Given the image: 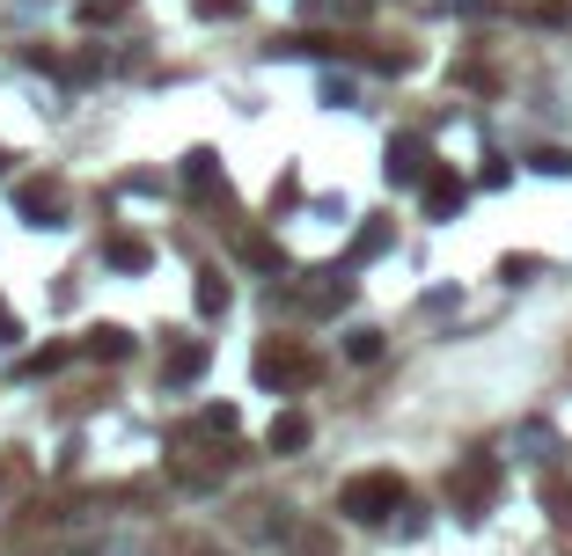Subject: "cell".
<instances>
[{
	"mask_svg": "<svg viewBox=\"0 0 572 556\" xmlns=\"http://www.w3.org/2000/svg\"><path fill=\"white\" fill-rule=\"evenodd\" d=\"M397 506H404V476H352V484L338 490V512H346V520H360V528L389 520Z\"/></svg>",
	"mask_w": 572,
	"mask_h": 556,
	"instance_id": "obj_1",
	"label": "cell"
},
{
	"mask_svg": "<svg viewBox=\"0 0 572 556\" xmlns=\"http://www.w3.org/2000/svg\"><path fill=\"white\" fill-rule=\"evenodd\" d=\"M257 381L265 388H301V381H316V352L294 338H272L265 352H257Z\"/></svg>",
	"mask_w": 572,
	"mask_h": 556,
	"instance_id": "obj_2",
	"label": "cell"
},
{
	"mask_svg": "<svg viewBox=\"0 0 572 556\" xmlns=\"http://www.w3.org/2000/svg\"><path fill=\"white\" fill-rule=\"evenodd\" d=\"M499 490V461H485V454H470L463 469H455V484H448V498L463 512H485V498Z\"/></svg>",
	"mask_w": 572,
	"mask_h": 556,
	"instance_id": "obj_3",
	"label": "cell"
},
{
	"mask_svg": "<svg viewBox=\"0 0 572 556\" xmlns=\"http://www.w3.org/2000/svg\"><path fill=\"white\" fill-rule=\"evenodd\" d=\"M433 176V154H425L419 132H397L389 140V184H425Z\"/></svg>",
	"mask_w": 572,
	"mask_h": 556,
	"instance_id": "obj_4",
	"label": "cell"
},
{
	"mask_svg": "<svg viewBox=\"0 0 572 556\" xmlns=\"http://www.w3.org/2000/svg\"><path fill=\"white\" fill-rule=\"evenodd\" d=\"M463 198H470V184H463L455 169L425 176V220H455V213H463Z\"/></svg>",
	"mask_w": 572,
	"mask_h": 556,
	"instance_id": "obj_5",
	"label": "cell"
},
{
	"mask_svg": "<svg viewBox=\"0 0 572 556\" xmlns=\"http://www.w3.org/2000/svg\"><path fill=\"white\" fill-rule=\"evenodd\" d=\"M184 191H199V198L221 191V154H213V146H191V162H184Z\"/></svg>",
	"mask_w": 572,
	"mask_h": 556,
	"instance_id": "obj_6",
	"label": "cell"
},
{
	"mask_svg": "<svg viewBox=\"0 0 572 556\" xmlns=\"http://www.w3.org/2000/svg\"><path fill=\"white\" fill-rule=\"evenodd\" d=\"M15 205L30 213V227H59V191H51V184H23Z\"/></svg>",
	"mask_w": 572,
	"mask_h": 556,
	"instance_id": "obj_7",
	"label": "cell"
},
{
	"mask_svg": "<svg viewBox=\"0 0 572 556\" xmlns=\"http://www.w3.org/2000/svg\"><path fill=\"white\" fill-rule=\"evenodd\" d=\"M265 447H272V454H301V447H308V417H301V411L272 417V433H265Z\"/></svg>",
	"mask_w": 572,
	"mask_h": 556,
	"instance_id": "obj_8",
	"label": "cell"
},
{
	"mask_svg": "<svg viewBox=\"0 0 572 556\" xmlns=\"http://www.w3.org/2000/svg\"><path fill=\"white\" fill-rule=\"evenodd\" d=\"M103 257H110V271H148V264H154V249L140 242V235H118V242L103 249Z\"/></svg>",
	"mask_w": 572,
	"mask_h": 556,
	"instance_id": "obj_9",
	"label": "cell"
},
{
	"mask_svg": "<svg viewBox=\"0 0 572 556\" xmlns=\"http://www.w3.org/2000/svg\"><path fill=\"white\" fill-rule=\"evenodd\" d=\"M89 352H96V359H125V352H132V330H118V322H96V330H89Z\"/></svg>",
	"mask_w": 572,
	"mask_h": 556,
	"instance_id": "obj_10",
	"label": "cell"
},
{
	"mask_svg": "<svg viewBox=\"0 0 572 556\" xmlns=\"http://www.w3.org/2000/svg\"><path fill=\"white\" fill-rule=\"evenodd\" d=\"M191 374H206V344H184V352L170 359V388H184Z\"/></svg>",
	"mask_w": 572,
	"mask_h": 556,
	"instance_id": "obj_11",
	"label": "cell"
},
{
	"mask_svg": "<svg viewBox=\"0 0 572 556\" xmlns=\"http://www.w3.org/2000/svg\"><path fill=\"white\" fill-rule=\"evenodd\" d=\"M346 359H360V366L382 359V338H374V330H352V338H346Z\"/></svg>",
	"mask_w": 572,
	"mask_h": 556,
	"instance_id": "obj_12",
	"label": "cell"
},
{
	"mask_svg": "<svg viewBox=\"0 0 572 556\" xmlns=\"http://www.w3.org/2000/svg\"><path fill=\"white\" fill-rule=\"evenodd\" d=\"M382 249H389V227H382V220H374V227H360V242H352V257H382Z\"/></svg>",
	"mask_w": 572,
	"mask_h": 556,
	"instance_id": "obj_13",
	"label": "cell"
},
{
	"mask_svg": "<svg viewBox=\"0 0 572 556\" xmlns=\"http://www.w3.org/2000/svg\"><path fill=\"white\" fill-rule=\"evenodd\" d=\"M550 520H558V528H572V490H565V484H550Z\"/></svg>",
	"mask_w": 572,
	"mask_h": 556,
	"instance_id": "obj_14",
	"label": "cell"
},
{
	"mask_svg": "<svg viewBox=\"0 0 572 556\" xmlns=\"http://www.w3.org/2000/svg\"><path fill=\"white\" fill-rule=\"evenodd\" d=\"M243 257H249V264H265V271H279V249L265 242V235H257V242H243Z\"/></svg>",
	"mask_w": 572,
	"mask_h": 556,
	"instance_id": "obj_15",
	"label": "cell"
},
{
	"mask_svg": "<svg viewBox=\"0 0 572 556\" xmlns=\"http://www.w3.org/2000/svg\"><path fill=\"white\" fill-rule=\"evenodd\" d=\"M199 308H206V315L227 308V286H221V279H206V286H199Z\"/></svg>",
	"mask_w": 572,
	"mask_h": 556,
	"instance_id": "obj_16",
	"label": "cell"
},
{
	"mask_svg": "<svg viewBox=\"0 0 572 556\" xmlns=\"http://www.w3.org/2000/svg\"><path fill=\"white\" fill-rule=\"evenodd\" d=\"M536 169H544V176H565V169H572V154H558V146H544V154H536Z\"/></svg>",
	"mask_w": 572,
	"mask_h": 556,
	"instance_id": "obj_17",
	"label": "cell"
}]
</instances>
